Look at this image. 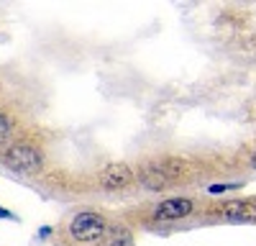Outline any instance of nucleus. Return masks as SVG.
Masks as SVG:
<instances>
[{
  "label": "nucleus",
  "mask_w": 256,
  "mask_h": 246,
  "mask_svg": "<svg viewBox=\"0 0 256 246\" xmlns=\"http://www.w3.org/2000/svg\"><path fill=\"white\" fill-rule=\"evenodd\" d=\"M0 162L6 164L8 170L20 172V174H36L41 167H44V156L36 146H28V144H16V146L6 149L0 154Z\"/></svg>",
  "instance_id": "nucleus-1"
},
{
  "label": "nucleus",
  "mask_w": 256,
  "mask_h": 246,
  "mask_svg": "<svg viewBox=\"0 0 256 246\" xmlns=\"http://www.w3.org/2000/svg\"><path fill=\"white\" fill-rule=\"evenodd\" d=\"M108 223L100 213H92V210H84V213H77L70 223V236L80 244H90V241H100Z\"/></svg>",
  "instance_id": "nucleus-2"
},
{
  "label": "nucleus",
  "mask_w": 256,
  "mask_h": 246,
  "mask_svg": "<svg viewBox=\"0 0 256 246\" xmlns=\"http://www.w3.org/2000/svg\"><path fill=\"white\" fill-rule=\"evenodd\" d=\"M192 200L184 198H172V200H164L156 205V218L159 220H177V218H187L192 213Z\"/></svg>",
  "instance_id": "nucleus-3"
},
{
  "label": "nucleus",
  "mask_w": 256,
  "mask_h": 246,
  "mask_svg": "<svg viewBox=\"0 0 256 246\" xmlns=\"http://www.w3.org/2000/svg\"><path fill=\"white\" fill-rule=\"evenodd\" d=\"M220 216L226 220H233V223H254L256 220V205H251L246 200H233L220 208Z\"/></svg>",
  "instance_id": "nucleus-4"
},
{
  "label": "nucleus",
  "mask_w": 256,
  "mask_h": 246,
  "mask_svg": "<svg viewBox=\"0 0 256 246\" xmlns=\"http://www.w3.org/2000/svg\"><path fill=\"white\" fill-rule=\"evenodd\" d=\"M131 170L126 167V164H110L108 170H105L102 174H100V184L105 190H120V188H126L128 182H131Z\"/></svg>",
  "instance_id": "nucleus-5"
},
{
  "label": "nucleus",
  "mask_w": 256,
  "mask_h": 246,
  "mask_svg": "<svg viewBox=\"0 0 256 246\" xmlns=\"http://www.w3.org/2000/svg\"><path fill=\"white\" fill-rule=\"evenodd\" d=\"M100 246H134V236H131L128 228H123V226L105 228V234L100 238Z\"/></svg>",
  "instance_id": "nucleus-6"
},
{
  "label": "nucleus",
  "mask_w": 256,
  "mask_h": 246,
  "mask_svg": "<svg viewBox=\"0 0 256 246\" xmlns=\"http://www.w3.org/2000/svg\"><path fill=\"white\" fill-rule=\"evenodd\" d=\"M141 182L146 184L148 190H159L162 184L166 182V177H164V172H162L159 167H148V170H144V174H141Z\"/></svg>",
  "instance_id": "nucleus-7"
},
{
  "label": "nucleus",
  "mask_w": 256,
  "mask_h": 246,
  "mask_svg": "<svg viewBox=\"0 0 256 246\" xmlns=\"http://www.w3.org/2000/svg\"><path fill=\"white\" fill-rule=\"evenodd\" d=\"M10 134H13V123L0 113V146H3V144L10 138Z\"/></svg>",
  "instance_id": "nucleus-8"
},
{
  "label": "nucleus",
  "mask_w": 256,
  "mask_h": 246,
  "mask_svg": "<svg viewBox=\"0 0 256 246\" xmlns=\"http://www.w3.org/2000/svg\"><path fill=\"white\" fill-rule=\"evenodd\" d=\"M251 167H254V170H256V152H254V154H251Z\"/></svg>",
  "instance_id": "nucleus-9"
},
{
  "label": "nucleus",
  "mask_w": 256,
  "mask_h": 246,
  "mask_svg": "<svg viewBox=\"0 0 256 246\" xmlns=\"http://www.w3.org/2000/svg\"><path fill=\"white\" fill-rule=\"evenodd\" d=\"M0 218H10V213H6L3 208H0Z\"/></svg>",
  "instance_id": "nucleus-10"
}]
</instances>
